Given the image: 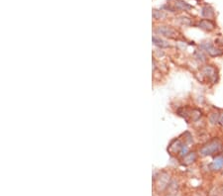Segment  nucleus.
I'll return each instance as SVG.
<instances>
[{
	"label": "nucleus",
	"mask_w": 223,
	"mask_h": 196,
	"mask_svg": "<svg viewBox=\"0 0 223 196\" xmlns=\"http://www.w3.org/2000/svg\"><path fill=\"white\" fill-rule=\"evenodd\" d=\"M220 149H221V142L217 139H214L208 142L206 145H204L200 149V155H203V157H207V155H211L217 153Z\"/></svg>",
	"instance_id": "nucleus-1"
},
{
	"label": "nucleus",
	"mask_w": 223,
	"mask_h": 196,
	"mask_svg": "<svg viewBox=\"0 0 223 196\" xmlns=\"http://www.w3.org/2000/svg\"><path fill=\"white\" fill-rule=\"evenodd\" d=\"M201 74L203 75L205 78L208 79L209 81L215 82L216 76H217V72L213 66H206L201 69Z\"/></svg>",
	"instance_id": "nucleus-2"
},
{
	"label": "nucleus",
	"mask_w": 223,
	"mask_h": 196,
	"mask_svg": "<svg viewBox=\"0 0 223 196\" xmlns=\"http://www.w3.org/2000/svg\"><path fill=\"white\" fill-rule=\"evenodd\" d=\"M200 47H201V49H203L205 52L211 57H218V56H221L223 54V51L216 48V47L212 45L211 43H203V44H201Z\"/></svg>",
	"instance_id": "nucleus-3"
},
{
	"label": "nucleus",
	"mask_w": 223,
	"mask_h": 196,
	"mask_svg": "<svg viewBox=\"0 0 223 196\" xmlns=\"http://www.w3.org/2000/svg\"><path fill=\"white\" fill-rule=\"evenodd\" d=\"M156 33H158L159 35L169 37V38H175V37H177L178 35V33L175 29H173L172 27H168V26L158 27L156 29Z\"/></svg>",
	"instance_id": "nucleus-4"
},
{
	"label": "nucleus",
	"mask_w": 223,
	"mask_h": 196,
	"mask_svg": "<svg viewBox=\"0 0 223 196\" xmlns=\"http://www.w3.org/2000/svg\"><path fill=\"white\" fill-rule=\"evenodd\" d=\"M182 146H184V145L181 143L180 140H175L173 143L170 145L168 151H170L171 154H178V153H180V152H181Z\"/></svg>",
	"instance_id": "nucleus-5"
},
{
	"label": "nucleus",
	"mask_w": 223,
	"mask_h": 196,
	"mask_svg": "<svg viewBox=\"0 0 223 196\" xmlns=\"http://www.w3.org/2000/svg\"><path fill=\"white\" fill-rule=\"evenodd\" d=\"M199 28L203 29L205 31H212V30L214 29V24L210 21V20L203 19L199 22Z\"/></svg>",
	"instance_id": "nucleus-6"
},
{
	"label": "nucleus",
	"mask_w": 223,
	"mask_h": 196,
	"mask_svg": "<svg viewBox=\"0 0 223 196\" xmlns=\"http://www.w3.org/2000/svg\"><path fill=\"white\" fill-rule=\"evenodd\" d=\"M195 161H197V154L195 153H188L187 155H184V157L182 164H185V165H190L191 164H194Z\"/></svg>",
	"instance_id": "nucleus-7"
},
{
	"label": "nucleus",
	"mask_w": 223,
	"mask_h": 196,
	"mask_svg": "<svg viewBox=\"0 0 223 196\" xmlns=\"http://www.w3.org/2000/svg\"><path fill=\"white\" fill-rule=\"evenodd\" d=\"M211 170H220L223 167V157H217L211 164Z\"/></svg>",
	"instance_id": "nucleus-8"
},
{
	"label": "nucleus",
	"mask_w": 223,
	"mask_h": 196,
	"mask_svg": "<svg viewBox=\"0 0 223 196\" xmlns=\"http://www.w3.org/2000/svg\"><path fill=\"white\" fill-rule=\"evenodd\" d=\"M153 43L155 44L156 46L160 47V48H168V47H170V45H169V43L165 42L164 40H162L160 38H158V37L154 36L153 37Z\"/></svg>",
	"instance_id": "nucleus-9"
},
{
	"label": "nucleus",
	"mask_w": 223,
	"mask_h": 196,
	"mask_svg": "<svg viewBox=\"0 0 223 196\" xmlns=\"http://www.w3.org/2000/svg\"><path fill=\"white\" fill-rule=\"evenodd\" d=\"M201 14H202V16L210 18V17H212L214 15V12H213V9H212L211 7H209V6H204V7L202 8Z\"/></svg>",
	"instance_id": "nucleus-10"
},
{
	"label": "nucleus",
	"mask_w": 223,
	"mask_h": 196,
	"mask_svg": "<svg viewBox=\"0 0 223 196\" xmlns=\"http://www.w3.org/2000/svg\"><path fill=\"white\" fill-rule=\"evenodd\" d=\"M219 116H220V115H218V113H211L209 115L208 120H209V122H210V124L215 125V124L219 123Z\"/></svg>",
	"instance_id": "nucleus-11"
},
{
	"label": "nucleus",
	"mask_w": 223,
	"mask_h": 196,
	"mask_svg": "<svg viewBox=\"0 0 223 196\" xmlns=\"http://www.w3.org/2000/svg\"><path fill=\"white\" fill-rule=\"evenodd\" d=\"M175 6H177L178 9H181V10L190 9V6L188 5L187 3L184 2L182 0H177V2H175Z\"/></svg>",
	"instance_id": "nucleus-12"
},
{
	"label": "nucleus",
	"mask_w": 223,
	"mask_h": 196,
	"mask_svg": "<svg viewBox=\"0 0 223 196\" xmlns=\"http://www.w3.org/2000/svg\"><path fill=\"white\" fill-rule=\"evenodd\" d=\"M187 152H188V148H187V146H182L181 150V152H180V154L182 155V157H184V155H187Z\"/></svg>",
	"instance_id": "nucleus-13"
},
{
	"label": "nucleus",
	"mask_w": 223,
	"mask_h": 196,
	"mask_svg": "<svg viewBox=\"0 0 223 196\" xmlns=\"http://www.w3.org/2000/svg\"><path fill=\"white\" fill-rule=\"evenodd\" d=\"M195 55H197V57H198V60H200L201 62H204L205 60V57L203 56V54H202L201 52H197Z\"/></svg>",
	"instance_id": "nucleus-14"
},
{
	"label": "nucleus",
	"mask_w": 223,
	"mask_h": 196,
	"mask_svg": "<svg viewBox=\"0 0 223 196\" xmlns=\"http://www.w3.org/2000/svg\"><path fill=\"white\" fill-rule=\"evenodd\" d=\"M219 124L223 127V113H221L220 116H219Z\"/></svg>",
	"instance_id": "nucleus-15"
}]
</instances>
